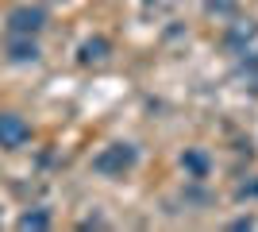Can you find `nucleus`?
<instances>
[{
  "mask_svg": "<svg viewBox=\"0 0 258 232\" xmlns=\"http://www.w3.org/2000/svg\"><path fill=\"white\" fill-rule=\"evenodd\" d=\"M100 58H108V39H89V43H81V62H100Z\"/></svg>",
  "mask_w": 258,
  "mask_h": 232,
  "instance_id": "7",
  "label": "nucleus"
},
{
  "mask_svg": "<svg viewBox=\"0 0 258 232\" xmlns=\"http://www.w3.org/2000/svg\"><path fill=\"white\" fill-rule=\"evenodd\" d=\"M235 198H258V182H243L235 190Z\"/></svg>",
  "mask_w": 258,
  "mask_h": 232,
  "instance_id": "8",
  "label": "nucleus"
},
{
  "mask_svg": "<svg viewBox=\"0 0 258 232\" xmlns=\"http://www.w3.org/2000/svg\"><path fill=\"white\" fill-rule=\"evenodd\" d=\"M181 166H185L193 178H205V174H208V155L193 147V151H185V155H181Z\"/></svg>",
  "mask_w": 258,
  "mask_h": 232,
  "instance_id": "6",
  "label": "nucleus"
},
{
  "mask_svg": "<svg viewBox=\"0 0 258 232\" xmlns=\"http://www.w3.org/2000/svg\"><path fill=\"white\" fill-rule=\"evenodd\" d=\"M31 140V124L23 120L20 112H0V147L4 151H20Z\"/></svg>",
  "mask_w": 258,
  "mask_h": 232,
  "instance_id": "3",
  "label": "nucleus"
},
{
  "mask_svg": "<svg viewBox=\"0 0 258 232\" xmlns=\"http://www.w3.org/2000/svg\"><path fill=\"white\" fill-rule=\"evenodd\" d=\"M16 228H20V232H43V228H50V213H46V209L23 213L20 221H16Z\"/></svg>",
  "mask_w": 258,
  "mask_h": 232,
  "instance_id": "5",
  "label": "nucleus"
},
{
  "mask_svg": "<svg viewBox=\"0 0 258 232\" xmlns=\"http://www.w3.org/2000/svg\"><path fill=\"white\" fill-rule=\"evenodd\" d=\"M46 27V12L35 8V4H20V8L8 12V35H20V39H35V35Z\"/></svg>",
  "mask_w": 258,
  "mask_h": 232,
  "instance_id": "2",
  "label": "nucleus"
},
{
  "mask_svg": "<svg viewBox=\"0 0 258 232\" xmlns=\"http://www.w3.org/2000/svg\"><path fill=\"white\" fill-rule=\"evenodd\" d=\"M8 58L12 62H35L39 58V43L35 39H20V35H8Z\"/></svg>",
  "mask_w": 258,
  "mask_h": 232,
  "instance_id": "4",
  "label": "nucleus"
},
{
  "mask_svg": "<svg viewBox=\"0 0 258 232\" xmlns=\"http://www.w3.org/2000/svg\"><path fill=\"white\" fill-rule=\"evenodd\" d=\"M135 163H139L135 144H108V147H100V151L93 155V170L104 174V178H123Z\"/></svg>",
  "mask_w": 258,
  "mask_h": 232,
  "instance_id": "1",
  "label": "nucleus"
}]
</instances>
